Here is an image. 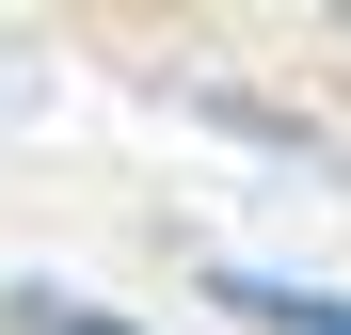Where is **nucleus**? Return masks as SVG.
<instances>
[{
	"instance_id": "2",
	"label": "nucleus",
	"mask_w": 351,
	"mask_h": 335,
	"mask_svg": "<svg viewBox=\"0 0 351 335\" xmlns=\"http://www.w3.org/2000/svg\"><path fill=\"white\" fill-rule=\"evenodd\" d=\"M16 335H144V319H112V303H64V288H16Z\"/></svg>"
},
{
	"instance_id": "1",
	"label": "nucleus",
	"mask_w": 351,
	"mask_h": 335,
	"mask_svg": "<svg viewBox=\"0 0 351 335\" xmlns=\"http://www.w3.org/2000/svg\"><path fill=\"white\" fill-rule=\"evenodd\" d=\"M208 303L256 335H351V288H287V271H208Z\"/></svg>"
}]
</instances>
